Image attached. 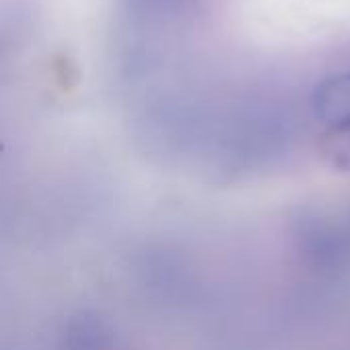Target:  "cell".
Masks as SVG:
<instances>
[{
    "mask_svg": "<svg viewBox=\"0 0 350 350\" xmlns=\"http://www.w3.org/2000/svg\"><path fill=\"white\" fill-rule=\"evenodd\" d=\"M314 113L328 127L350 123V74L322 80L314 90Z\"/></svg>",
    "mask_w": 350,
    "mask_h": 350,
    "instance_id": "6da1fadb",
    "label": "cell"
},
{
    "mask_svg": "<svg viewBox=\"0 0 350 350\" xmlns=\"http://www.w3.org/2000/svg\"><path fill=\"white\" fill-rule=\"evenodd\" d=\"M322 156L338 170H350V123L328 127L320 142Z\"/></svg>",
    "mask_w": 350,
    "mask_h": 350,
    "instance_id": "7a4b0ae2",
    "label": "cell"
}]
</instances>
